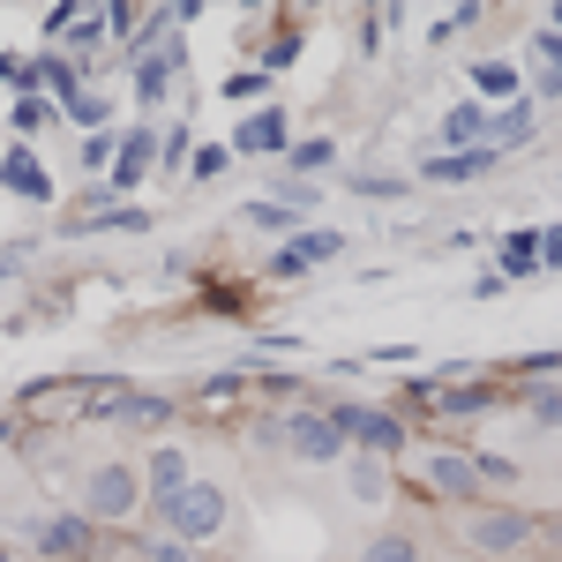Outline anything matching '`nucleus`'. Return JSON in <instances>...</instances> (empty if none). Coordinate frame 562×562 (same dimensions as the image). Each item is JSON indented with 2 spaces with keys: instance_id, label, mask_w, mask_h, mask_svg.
<instances>
[{
  "instance_id": "nucleus-1",
  "label": "nucleus",
  "mask_w": 562,
  "mask_h": 562,
  "mask_svg": "<svg viewBox=\"0 0 562 562\" xmlns=\"http://www.w3.org/2000/svg\"><path fill=\"white\" fill-rule=\"evenodd\" d=\"M450 540L458 555H480V562H518L532 540H540V518L518 510V503H465L450 518Z\"/></svg>"
},
{
  "instance_id": "nucleus-2",
  "label": "nucleus",
  "mask_w": 562,
  "mask_h": 562,
  "mask_svg": "<svg viewBox=\"0 0 562 562\" xmlns=\"http://www.w3.org/2000/svg\"><path fill=\"white\" fill-rule=\"evenodd\" d=\"M68 510H83L90 525H135L150 510L143 465H128V458H90L83 473H76V503H68Z\"/></svg>"
},
{
  "instance_id": "nucleus-3",
  "label": "nucleus",
  "mask_w": 562,
  "mask_h": 562,
  "mask_svg": "<svg viewBox=\"0 0 562 562\" xmlns=\"http://www.w3.org/2000/svg\"><path fill=\"white\" fill-rule=\"evenodd\" d=\"M143 518L158 525V532H173V540H188V548L203 555L211 540H225V525H233V495H225L211 473H195L173 503H158V510H143Z\"/></svg>"
},
{
  "instance_id": "nucleus-4",
  "label": "nucleus",
  "mask_w": 562,
  "mask_h": 562,
  "mask_svg": "<svg viewBox=\"0 0 562 562\" xmlns=\"http://www.w3.org/2000/svg\"><path fill=\"white\" fill-rule=\"evenodd\" d=\"M15 548L45 562H98V525L83 510H15Z\"/></svg>"
},
{
  "instance_id": "nucleus-5",
  "label": "nucleus",
  "mask_w": 562,
  "mask_h": 562,
  "mask_svg": "<svg viewBox=\"0 0 562 562\" xmlns=\"http://www.w3.org/2000/svg\"><path fill=\"white\" fill-rule=\"evenodd\" d=\"M330 405V420L346 428V442L360 458H413V428H405V413H390V405H360V397H323Z\"/></svg>"
},
{
  "instance_id": "nucleus-6",
  "label": "nucleus",
  "mask_w": 562,
  "mask_h": 562,
  "mask_svg": "<svg viewBox=\"0 0 562 562\" xmlns=\"http://www.w3.org/2000/svg\"><path fill=\"white\" fill-rule=\"evenodd\" d=\"M413 480L428 487L442 510H465V503L487 495V487H480V450H465V442H428V450H413Z\"/></svg>"
},
{
  "instance_id": "nucleus-7",
  "label": "nucleus",
  "mask_w": 562,
  "mask_h": 562,
  "mask_svg": "<svg viewBox=\"0 0 562 562\" xmlns=\"http://www.w3.org/2000/svg\"><path fill=\"white\" fill-rule=\"evenodd\" d=\"M285 458H301V465H346V458H352L346 428L330 420V405H323V397H307V405L285 413Z\"/></svg>"
},
{
  "instance_id": "nucleus-8",
  "label": "nucleus",
  "mask_w": 562,
  "mask_h": 562,
  "mask_svg": "<svg viewBox=\"0 0 562 562\" xmlns=\"http://www.w3.org/2000/svg\"><path fill=\"white\" fill-rule=\"evenodd\" d=\"M405 397L428 405L435 420H480L487 405H503V383H435V375H420Z\"/></svg>"
},
{
  "instance_id": "nucleus-9",
  "label": "nucleus",
  "mask_w": 562,
  "mask_h": 562,
  "mask_svg": "<svg viewBox=\"0 0 562 562\" xmlns=\"http://www.w3.org/2000/svg\"><path fill=\"white\" fill-rule=\"evenodd\" d=\"M338 248H346V233H338V225H301V233H293L278 256L262 262V278H278V285H285V278H301V270H323V262H338Z\"/></svg>"
},
{
  "instance_id": "nucleus-10",
  "label": "nucleus",
  "mask_w": 562,
  "mask_h": 562,
  "mask_svg": "<svg viewBox=\"0 0 562 562\" xmlns=\"http://www.w3.org/2000/svg\"><path fill=\"white\" fill-rule=\"evenodd\" d=\"M188 480H195V450H188L180 435H158V442L143 450V495H150V510H158V503H173Z\"/></svg>"
},
{
  "instance_id": "nucleus-11",
  "label": "nucleus",
  "mask_w": 562,
  "mask_h": 562,
  "mask_svg": "<svg viewBox=\"0 0 562 562\" xmlns=\"http://www.w3.org/2000/svg\"><path fill=\"white\" fill-rule=\"evenodd\" d=\"M285 150H293L285 105H262V113H248V121L233 128V158H285Z\"/></svg>"
},
{
  "instance_id": "nucleus-12",
  "label": "nucleus",
  "mask_w": 562,
  "mask_h": 562,
  "mask_svg": "<svg viewBox=\"0 0 562 562\" xmlns=\"http://www.w3.org/2000/svg\"><path fill=\"white\" fill-rule=\"evenodd\" d=\"M128 68H135V105L150 113V105H166V90L180 83V68H188V45L173 38L166 53H135Z\"/></svg>"
},
{
  "instance_id": "nucleus-13",
  "label": "nucleus",
  "mask_w": 562,
  "mask_h": 562,
  "mask_svg": "<svg viewBox=\"0 0 562 562\" xmlns=\"http://www.w3.org/2000/svg\"><path fill=\"white\" fill-rule=\"evenodd\" d=\"M346 495L360 503V510H390V503H397V465L352 450V458H346Z\"/></svg>"
},
{
  "instance_id": "nucleus-14",
  "label": "nucleus",
  "mask_w": 562,
  "mask_h": 562,
  "mask_svg": "<svg viewBox=\"0 0 562 562\" xmlns=\"http://www.w3.org/2000/svg\"><path fill=\"white\" fill-rule=\"evenodd\" d=\"M158 173V128H121V158H113V195H135L143 180Z\"/></svg>"
},
{
  "instance_id": "nucleus-15",
  "label": "nucleus",
  "mask_w": 562,
  "mask_h": 562,
  "mask_svg": "<svg viewBox=\"0 0 562 562\" xmlns=\"http://www.w3.org/2000/svg\"><path fill=\"white\" fill-rule=\"evenodd\" d=\"M173 420H180V405L166 397V390H128L121 397V413H113V428H128V435H173Z\"/></svg>"
},
{
  "instance_id": "nucleus-16",
  "label": "nucleus",
  "mask_w": 562,
  "mask_h": 562,
  "mask_svg": "<svg viewBox=\"0 0 562 562\" xmlns=\"http://www.w3.org/2000/svg\"><path fill=\"white\" fill-rule=\"evenodd\" d=\"M0 188H8V195H23V203H53V173L38 166V150H31V143L0 150Z\"/></svg>"
},
{
  "instance_id": "nucleus-17",
  "label": "nucleus",
  "mask_w": 562,
  "mask_h": 562,
  "mask_svg": "<svg viewBox=\"0 0 562 562\" xmlns=\"http://www.w3.org/2000/svg\"><path fill=\"white\" fill-rule=\"evenodd\" d=\"M352 562H428V540H420L413 525H375Z\"/></svg>"
},
{
  "instance_id": "nucleus-18",
  "label": "nucleus",
  "mask_w": 562,
  "mask_h": 562,
  "mask_svg": "<svg viewBox=\"0 0 562 562\" xmlns=\"http://www.w3.org/2000/svg\"><path fill=\"white\" fill-rule=\"evenodd\" d=\"M442 150H487V105L480 98H458L442 113Z\"/></svg>"
},
{
  "instance_id": "nucleus-19",
  "label": "nucleus",
  "mask_w": 562,
  "mask_h": 562,
  "mask_svg": "<svg viewBox=\"0 0 562 562\" xmlns=\"http://www.w3.org/2000/svg\"><path fill=\"white\" fill-rule=\"evenodd\" d=\"M525 143H532V98L495 105V113H487V150L503 158V150H525Z\"/></svg>"
},
{
  "instance_id": "nucleus-20",
  "label": "nucleus",
  "mask_w": 562,
  "mask_h": 562,
  "mask_svg": "<svg viewBox=\"0 0 562 562\" xmlns=\"http://www.w3.org/2000/svg\"><path fill=\"white\" fill-rule=\"evenodd\" d=\"M487 166H495V150H435V158H420V180L458 188V180H480Z\"/></svg>"
},
{
  "instance_id": "nucleus-21",
  "label": "nucleus",
  "mask_w": 562,
  "mask_h": 562,
  "mask_svg": "<svg viewBox=\"0 0 562 562\" xmlns=\"http://www.w3.org/2000/svg\"><path fill=\"white\" fill-rule=\"evenodd\" d=\"M532 90H540V98H562V38L548 23L532 31Z\"/></svg>"
},
{
  "instance_id": "nucleus-22",
  "label": "nucleus",
  "mask_w": 562,
  "mask_h": 562,
  "mask_svg": "<svg viewBox=\"0 0 562 562\" xmlns=\"http://www.w3.org/2000/svg\"><path fill=\"white\" fill-rule=\"evenodd\" d=\"M330 166H338V143H330V135H301V143L285 150V173L293 180H315V173H330Z\"/></svg>"
},
{
  "instance_id": "nucleus-23",
  "label": "nucleus",
  "mask_w": 562,
  "mask_h": 562,
  "mask_svg": "<svg viewBox=\"0 0 562 562\" xmlns=\"http://www.w3.org/2000/svg\"><path fill=\"white\" fill-rule=\"evenodd\" d=\"M532 270H540V233H510L495 248V278L510 285V278H532Z\"/></svg>"
},
{
  "instance_id": "nucleus-24",
  "label": "nucleus",
  "mask_w": 562,
  "mask_h": 562,
  "mask_svg": "<svg viewBox=\"0 0 562 562\" xmlns=\"http://www.w3.org/2000/svg\"><path fill=\"white\" fill-rule=\"evenodd\" d=\"M195 150H203V143H195L188 121H166V128H158V166H166V173H188V166H195Z\"/></svg>"
},
{
  "instance_id": "nucleus-25",
  "label": "nucleus",
  "mask_w": 562,
  "mask_h": 562,
  "mask_svg": "<svg viewBox=\"0 0 562 562\" xmlns=\"http://www.w3.org/2000/svg\"><path fill=\"white\" fill-rule=\"evenodd\" d=\"M473 90H480V98H503V105H510V98H525V76L510 68V60H473Z\"/></svg>"
},
{
  "instance_id": "nucleus-26",
  "label": "nucleus",
  "mask_w": 562,
  "mask_h": 562,
  "mask_svg": "<svg viewBox=\"0 0 562 562\" xmlns=\"http://www.w3.org/2000/svg\"><path fill=\"white\" fill-rule=\"evenodd\" d=\"M518 397H525V413H532L540 428H562V383H525Z\"/></svg>"
},
{
  "instance_id": "nucleus-27",
  "label": "nucleus",
  "mask_w": 562,
  "mask_h": 562,
  "mask_svg": "<svg viewBox=\"0 0 562 562\" xmlns=\"http://www.w3.org/2000/svg\"><path fill=\"white\" fill-rule=\"evenodd\" d=\"M68 121H76L83 135H105V121H113V98H105V90H83V98L68 105Z\"/></svg>"
},
{
  "instance_id": "nucleus-28",
  "label": "nucleus",
  "mask_w": 562,
  "mask_h": 562,
  "mask_svg": "<svg viewBox=\"0 0 562 562\" xmlns=\"http://www.w3.org/2000/svg\"><path fill=\"white\" fill-rule=\"evenodd\" d=\"M76 233H150V211H143V203H121V211L90 217V225H76Z\"/></svg>"
},
{
  "instance_id": "nucleus-29",
  "label": "nucleus",
  "mask_w": 562,
  "mask_h": 562,
  "mask_svg": "<svg viewBox=\"0 0 562 562\" xmlns=\"http://www.w3.org/2000/svg\"><path fill=\"white\" fill-rule=\"evenodd\" d=\"M240 217H248L256 233H285V225H293V217H301V211H285L278 195H256V203H240Z\"/></svg>"
},
{
  "instance_id": "nucleus-30",
  "label": "nucleus",
  "mask_w": 562,
  "mask_h": 562,
  "mask_svg": "<svg viewBox=\"0 0 562 562\" xmlns=\"http://www.w3.org/2000/svg\"><path fill=\"white\" fill-rule=\"evenodd\" d=\"M346 195H368V203H397V195H405V180H390V173H352V180H346Z\"/></svg>"
},
{
  "instance_id": "nucleus-31",
  "label": "nucleus",
  "mask_w": 562,
  "mask_h": 562,
  "mask_svg": "<svg viewBox=\"0 0 562 562\" xmlns=\"http://www.w3.org/2000/svg\"><path fill=\"white\" fill-rule=\"evenodd\" d=\"M45 121H53V105H45V98H15V105H8V128H15V135H38Z\"/></svg>"
},
{
  "instance_id": "nucleus-32",
  "label": "nucleus",
  "mask_w": 562,
  "mask_h": 562,
  "mask_svg": "<svg viewBox=\"0 0 562 562\" xmlns=\"http://www.w3.org/2000/svg\"><path fill=\"white\" fill-rule=\"evenodd\" d=\"M113 158H121V135H113V128L83 135V166H90V173H113Z\"/></svg>"
},
{
  "instance_id": "nucleus-33",
  "label": "nucleus",
  "mask_w": 562,
  "mask_h": 562,
  "mask_svg": "<svg viewBox=\"0 0 562 562\" xmlns=\"http://www.w3.org/2000/svg\"><path fill=\"white\" fill-rule=\"evenodd\" d=\"M225 166H233V143H203V150H195V166H188V180H217Z\"/></svg>"
},
{
  "instance_id": "nucleus-34",
  "label": "nucleus",
  "mask_w": 562,
  "mask_h": 562,
  "mask_svg": "<svg viewBox=\"0 0 562 562\" xmlns=\"http://www.w3.org/2000/svg\"><path fill=\"white\" fill-rule=\"evenodd\" d=\"M143 562H195V548L173 540V532H150V540H143Z\"/></svg>"
},
{
  "instance_id": "nucleus-35",
  "label": "nucleus",
  "mask_w": 562,
  "mask_h": 562,
  "mask_svg": "<svg viewBox=\"0 0 562 562\" xmlns=\"http://www.w3.org/2000/svg\"><path fill=\"white\" fill-rule=\"evenodd\" d=\"M293 60H301V31H278L270 53H262V76H278V68H293Z\"/></svg>"
},
{
  "instance_id": "nucleus-36",
  "label": "nucleus",
  "mask_w": 562,
  "mask_h": 562,
  "mask_svg": "<svg viewBox=\"0 0 562 562\" xmlns=\"http://www.w3.org/2000/svg\"><path fill=\"white\" fill-rule=\"evenodd\" d=\"M248 442H256V450H285V413H262V420H248Z\"/></svg>"
},
{
  "instance_id": "nucleus-37",
  "label": "nucleus",
  "mask_w": 562,
  "mask_h": 562,
  "mask_svg": "<svg viewBox=\"0 0 562 562\" xmlns=\"http://www.w3.org/2000/svg\"><path fill=\"white\" fill-rule=\"evenodd\" d=\"M480 487H518V465L495 458V450H480Z\"/></svg>"
},
{
  "instance_id": "nucleus-38",
  "label": "nucleus",
  "mask_w": 562,
  "mask_h": 562,
  "mask_svg": "<svg viewBox=\"0 0 562 562\" xmlns=\"http://www.w3.org/2000/svg\"><path fill=\"white\" fill-rule=\"evenodd\" d=\"M262 90H270V76H262V68H240V76L225 83V98H262Z\"/></svg>"
},
{
  "instance_id": "nucleus-39",
  "label": "nucleus",
  "mask_w": 562,
  "mask_h": 562,
  "mask_svg": "<svg viewBox=\"0 0 562 562\" xmlns=\"http://www.w3.org/2000/svg\"><path fill=\"white\" fill-rule=\"evenodd\" d=\"M548 31H555V38H562V0H555V8H548Z\"/></svg>"
},
{
  "instance_id": "nucleus-40",
  "label": "nucleus",
  "mask_w": 562,
  "mask_h": 562,
  "mask_svg": "<svg viewBox=\"0 0 562 562\" xmlns=\"http://www.w3.org/2000/svg\"><path fill=\"white\" fill-rule=\"evenodd\" d=\"M0 562H15V555H8V548H0Z\"/></svg>"
},
{
  "instance_id": "nucleus-41",
  "label": "nucleus",
  "mask_w": 562,
  "mask_h": 562,
  "mask_svg": "<svg viewBox=\"0 0 562 562\" xmlns=\"http://www.w3.org/2000/svg\"><path fill=\"white\" fill-rule=\"evenodd\" d=\"M555 525H562V518H555Z\"/></svg>"
}]
</instances>
